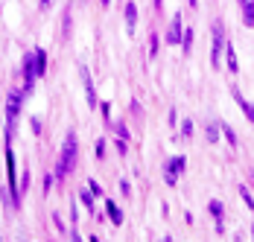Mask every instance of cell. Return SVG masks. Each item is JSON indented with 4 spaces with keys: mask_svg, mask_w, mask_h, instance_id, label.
<instances>
[{
    "mask_svg": "<svg viewBox=\"0 0 254 242\" xmlns=\"http://www.w3.org/2000/svg\"><path fill=\"white\" fill-rule=\"evenodd\" d=\"M222 134H225V140H228L231 146H237V134H234V128H231V125H222Z\"/></svg>",
    "mask_w": 254,
    "mask_h": 242,
    "instance_id": "17",
    "label": "cell"
},
{
    "mask_svg": "<svg viewBox=\"0 0 254 242\" xmlns=\"http://www.w3.org/2000/svg\"><path fill=\"white\" fill-rule=\"evenodd\" d=\"M181 47H184V53L193 50V29H184V35H181Z\"/></svg>",
    "mask_w": 254,
    "mask_h": 242,
    "instance_id": "14",
    "label": "cell"
},
{
    "mask_svg": "<svg viewBox=\"0 0 254 242\" xmlns=\"http://www.w3.org/2000/svg\"><path fill=\"white\" fill-rule=\"evenodd\" d=\"M76 158H79V143H76V134L70 131L67 140H64V146H62V161H59V170H56V178H59V181H64L67 172L76 167Z\"/></svg>",
    "mask_w": 254,
    "mask_h": 242,
    "instance_id": "1",
    "label": "cell"
},
{
    "mask_svg": "<svg viewBox=\"0 0 254 242\" xmlns=\"http://www.w3.org/2000/svg\"><path fill=\"white\" fill-rule=\"evenodd\" d=\"M50 184H53V178H50V175H44V195L50 193Z\"/></svg>",
    "mask_w": 254,
    "mask_h": 242,
    "instance_id": "24",
    "label": "cell"
},
{
    "mask_svg": "<svg viewBox=\"0 0 254 242\" xmlns=\"http://www.w3.org/2000/svg\"><path fill=\"white\" fill-rule=\"evenodd\" d=\"M243 24L254 26V0H246L243 3Z\"/></svg>",
    "mask_w": 254,
    "mask_h": 242,
    "instance_id": "11",
    "label": "cell"
},
{
    "mask_svg": "<svg viewBox=\"0 0 254 242\" xmlns=\"http://www.w3.org/2000/svg\"><path fill=\"white\" fill-rule=\"evenodd\" d=\"M184 158L178 155V158H170V164L164 167V181L170 184V187H176V181H178V172H184Z\"/></svg>",
    "mask_w": 254,
    "mask_h": 242,
    "instance_id": "4",
    "label": "cell"
},
{
    "mask_svg": "<svg viewBox=\"0 0 254 242\" xmlns=\"http://www.w3.org/2000/svg\"><path fill=\"white\" fill-rule=\"evenodd\" d=\"M114 128H117V134H120V140H128V128L123 125V122H117Z\"/></svg>",
    "mask_w": 254,
    "mask_h": 242,
    "instance_id": "20",
    "label": "cell"
},
{
    "mask_svg": "<svg viewBox=\"0 0 254 242\" xmlns=\"http://www.w3.org/2000/svg\"><path fill=\"white\" fill-rule=\"evenodd\" d=\"M181 134H184V137H190V134H193V122H190V120L181 122Z\"/></svg>",
    "mask_w": 254,
    "mask_h": 242,
    "instance_id": "19",
    "label": "cell"
},
{
    "mask_svg": "<svg viewBox=\"0 0 254 242\" xmlns=\"http://www.w3.org/2000/svg\"><path fill=\"white\" fill-rule=\"evenodd\" d=\"M231 97H234L237 102H240V108H243V114H246V117H249V122L254 125V105H252V102H249L246 97H243V94H240L237 88H231Z\"/></svg>",
    "mask_w": 254,
    "mask_h": 242,
    "instance_id": "5",
    "label": "cell"
},
{
    "mask_svg": "<svg viewBox=\"0 0 254 242\" xmlns=\"http://www.w3.org/2000/svg\"><path fill=\"white\" fill-rule=\"evenodd\" d=\"M35 70H38V76H44V70H47V53L44 50H35Z\"/></svg>",
    "mask_w": 254,
    "mask_h": 242,
    "instance_id": "13",
    "label": "cell"
},
{
    "mask_svg": "<svg viewBox=\"0 0 254 242\" xmlns=\"http://www.w3.org/2000/svg\"><path fill=\"white\" fill-rule=\"evenodd\" d=\"M219 131H222V125L207 122V125H204V137H207V143H216V140H219Z\"/></svg>",
    "mask_w": 254,
    "mask_h": 242,
    "instance_id": "12",
    "label": "cell"
},
{
    "mask_svg": "<svg viewBox=\"0 0 254 242\" xmlns=\"http://www.w3.org/2000/svg\"><path fill=\"white\" fill-rule=\"evenodd\" d=\"M207 207H210V213H213V219H222V216H225V207H222V201H210Z\"/></svg>",
    "mask_w": 254,
    "mask_h": 242,
    "instance_id": "15",
    "label": "cell"
},
{
    "mask_svg": "<svg viewBox=\"0 0 254 242\" xmlns=\"http://www.w3.org/2000/svg\"><path fill=\"white\" fill-rule=\"evenodd\" d=\"M240 3H246V0H240Z\"/></svg>",
    "mask_w": 254,
    "mask_h": 242,
    "instance_id": "31",
    "label": "cell"
},
{
    "mask_svg": "<svg viewBox=\"0 0 254 242\" xmlns=\"http://www.w3.org/2000/svg\"><path fill=\"white\" fill-rule=\"evenodd\" d=\"M102 3H105V6H108V3H111V0H102Z\"/></svg>",
    "mask_w": 254,
    "mask_h": 242,
    "instance_id": "29",
    "label": "cell"
},
{
    "mask_svg": "<svg viewBox=\"0 0 254 242\" xmlns=\"http://www.w3.org/2000/svg\"><path fill=\"white\" fill-rule=\"evenodd\" d=\"M252 237H254V225H252Z\"/></svg>",
    "mask_w": 254,
    "mask_h": 242,
    "instance_id": "30",
    "label": "cell"
},
{
    "mask_svg": "<svg viewBox=\"0 0 254 242\" xmlns=\"http://www.w3.org/2000/svg\"><path fill=\"white\" fill-rule=\"evenodd\" d=\"M187 3H190V6H193V9H196V6H199V0H187Z\"/></svg>",
    "mask_w": 254,
    "mask_h": 242,
    "instance_id": "26",
    "label": "cell"
},
{
    "mask_svg": "<svg viewBox=\"0 0 254 242\" xmlns=\"http://www.w3.org/2000/svg\"><path fill=\"white\" fill-rule=\"evenodd\" d=\"M91 193H94V195H102V190H100V184H97V181H91Z\"/></svg>",
    "mask_w": 254,
    "mask_h": 242,
    "instance_id": "25",
    "label": "cell"
},
{
    "mask_svg": "<svg viewBox=\"0 0 254 242\" xmlns=\"http://www.w3.org/2000/svg\"><path fill=\"white\" fill-rule=\"evenodd\" d=\"M225 59H228V70L231 73H237L240 70V64H237V50H234V44H225Z\"/></svg>",
    "mask_w": 254,
    "mask_h": 242,
    "instance_id": "10",
    "label": "cell"
},
{
    "mask_svg": "<svg viewBox=\"0 0 254 242\" xmlns=\"http://www.w3.org/2000/svg\"><path fill=\"white\" fill-rule=\"evenodd\" d=\"M120 193H123V195L131 193V184H128V181H120Z\"/></svg>",
    "mask_w": 254,
    "mask_h": 242,
    "instance_id": "21",
    "label": "cell"
},
{
    "mask_svg": "<svg viewBox=\"0 0 254 242\" xmlns=\"http://www.w3.org/2000/svg\"><path fill=\"white\" fill-rule=\"evenodd\" d=\"M79 73H82V79H85V97H88V105H97V91H94V82H91L88 70L79 67Z\"/></svg>",
    "mask_w": 254,
    "mask_h": 242,
    "instance_id": "7",
    "label": "cell"
},
{
    "mask_svg": "<svg viewBox=\"0 0 254 242\" xmlns=\"http://www.w3.org/2000/svg\"><path fill=\"white\" fill-rule=\"evenodd\" d=\"M105 213H108V219H111L114 225H123V210H120L114 201H105Z\"/></svg>",
    "mask_w": 254,
    "mask_h": 242,
    "instance_id": "9",
    "label": "cell"
},
{
    "mask_svg": "<svg viewBox=\"0 0 254 242\" xmlns=\"http://www.w3.org/2000/svg\"><path fill=\"white\" fill-rule=\"evenodd\" d=\"M134 26H137V6L128 0L126 3V29H128V35L134 32Z\"/></svg>",
    "mask_w": 254,
    "mask_h": 242,
    "instance_id": "8",
    "label": "cell"
},
{
    "mask_svg": "<svg viewBox=\"0 0 254 242\" xmlns=\"http://www.w3.org/2000/svg\"><path fill=\"white\" fill-rule=\"evenodd\" d=\"M26 184H29V172H24V178H21V195L26 193Z\"/></svg>",
    "mask_w": 254,
    "mask_h": 242,
    "instance_id": "23",
    "label": "cell"
},
{
    "mask_svg": "<svg viewBox=\"0 0 254 242\" xmlns=\"http://www.w3.org/2000/svg\"><path fill=\"white\" fill-rule=\"evenodd\" d=\"M24 99V91H9V99H6V143H12V137H15V122H18Z\"/></svg>",
    "mask_w": 254,
    "mask_h": 242,
    "instance_id": "2",
    "label": "cell"
},
{
    "mask_svg": "<svg viewBox=\"0 0 254 242\" xmlns=\"http://www.w3.org/2000/svg\"><path fill=\"white\" fill-rule=\"evenodd\" d=\"M225 44H228V41H225V26L216 21V24H213V56H210V64H213V67H219V56H222Z\"/></svg>",
    "mask_w": 254,
    "mask_h": 242,
    "instance_id": "3",
    "label": "cell"
},
{
    "mask_svg": "<svg viewBox=\"0 0 254 242\" xmlns=\"http://www.w3.org/2000/svg\"><path fill=\"white\" fill-rule=\"evenodd\" d=\"M161 242H173V240H170V237H164V240H161Z\"/></svg>",
    "mask_w": 254,
    "mask_h": 242,
    "instance_id": "28",
    "label": "cell"
},
{
    "mask_svg": "<svg viewBox=\"0 0 254 242\" xmlns=\"http://www.w3.org/2000/svg\"><path fill=\"white\" fill-rule=\"evenodd\" d=\"M240 195H243V201L249 204V210H254V198H252V193H249L246 187H240Z\"/></svg>",
    "mask_w": 254,
    "mask_h": 242,
    "instance_id": "18",
    "label": "cell"
},
{
    "mask_svg": "<svg viewBox=\"0 0 254 242\" xmlns=\"http://www.w3.org/2000/svg\"><path fill=\"white\" fill-rule=\"evenodd\" d=\"M181 24H184L181 15H176L173 24H170V29H167V41H170V44H181Z\"/></svg>",
    "mask_w": 254,
    "mask_h": 242,
    "instance_id": "6",
    "label": "cell"
},
{
    "mask_svg": "<svg viewBox=\"0 0 254 242\" xmlns=\"http://www.w3.org/2000/svg\"><path fill=\"white\" fill-rule=\"evenodd\" d=\"M67 237H70V242H82V237L76 234V228H70V231H67Z\"/></svg>",
    "mask_w": 254,
    "mask_h": 242,
    "instance_id": "22",
    "label": "cell"
},
{
    "mask_svg": "<svg viewBox=\"0 0 254 242\" xmlns=\"http://www.w3.org/2000/svg\"><path fill=\"white\" fill-rule=\"evenodd\" d=\"M79 198H82V204H85L88 210H94V193H91V190H82V195H79Z\"/></svg>",
    "mask_w": 254,
    "mask_h": 242,
    "instance_id": "16",
    "label": "cell"
},
{
    "mask_svg": "<svg viewBox=\"0 0 254 242\" xmlns=\"http://www.w3.org/2000/svg\"><path fill=\"white\" fill-rule=\"evenodd\" d=\"M155 6H158V9H161V6H164V0H155Z\"/></svg>",
    "mask_w": 254,
    "mask_h": 242,
    "instance_id": "27",
    "label": "cell"
}]
</instances>
